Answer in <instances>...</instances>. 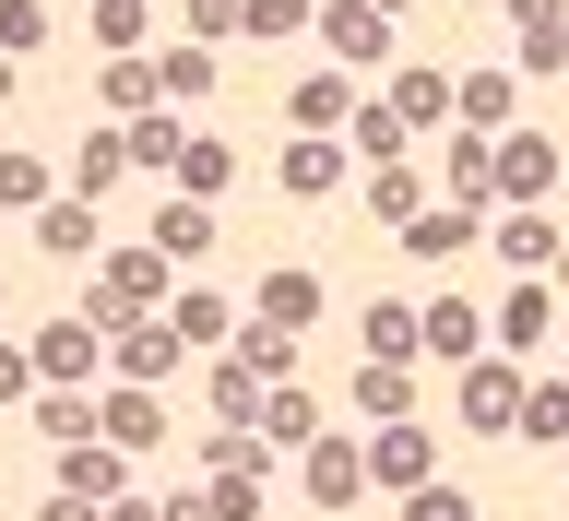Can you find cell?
I'll return each mask as SVG.
<instances>
[{"instance_id":"obj_48","label":"cell","mask_w":569,"mask_h":521,"mask_svg":"<svg viewBox=\"0 0 569 521\" xmlns=\"http://www.w3.org/2000/svg\"><path fill=\"white\" fill-rule=\"evenodd\" d=\"M36 521H96V498H48V510H36Z\"/></svg>"},{"instance_id":"obj_41","label":"cell","mask_w":569,"mask_h":521,"mask_svg":"<svg viewBox=\"0 0 569 521\" xmlns=\"http://www.w3.org/2000/svg\"><path fill=\"white\" fill-rule=\"evenodd\" d=\"M36 36H48V12L36 0H0V60H36Z\"/></svg>"},{"instance_id":"obj_36","label":"cell","mask_w":569,"mask_h":521,"mask_svg":"<svg viewBox=\"0 0 569 521\" xmlns=\"http://www.w3.org/2000/svg\"><path fill=\"white\" fill-rule=\"evenodd\" d=\"M36 427L71 451V439H96V403H83V391H48V403H36Z\"/></svg>"},{"instance_id":"obj_31","label":"cell","mask_w":569,"mask_h":521,"mask_svg":"<svg viewBox=\"0 0 569 521\" xmlns=\"http://www.w3.org/2000/svg\"><path fill=\"white\" fill-rule=\"evenodd\" d=\"M332 119H356L345 71H309V83H297V131H332Z\"/></svg>"},{"instance_id":"obj_11","label":"cell","mask_w":569,"mask_h":521,"mask_svg":"<svg viewBox=\"0 0 569 521\" xmlns=\"http://www.w3.org/2000/svg\"><path fill=\"white\" fill-rule=\"evenodd\" d=\"M96 439H107V451H154V439H167V415H154V391H131V380H119V391L96 403Z\"/></svg>"},{"instance_id":"obj_25","label":"cell","mask_w":569,"mask_h":521,"mask_svg":"<svg viewBox=\"0 0 569 521\" xmlns=\"http://www.w3.org/2000/svg\"><path fill=\"white\" fill-rule=\"evenodd\" d=\"M36 249H48V261H83V249H96V202H48L36 213Z\"/></svg>"},{"instance_id":"obj_34","label":"cell","mask_w":569,"mask_h":521,"mask_svg":"<svg viewBox=\"0 0 569 521\" xmlns=\"http://www.w3.org/2000/svg\"><path fill=\"white\" fill-rule=\"evenodd\" d=\"M368 355L403 368V355H416V309H391V297H380V309H368Z\"/></svg>"},{"instance_id":"obj_7","label":"cell","mask_w":569,"mask_h":521,"mask_svg":"<svg viewBox=\"0 0 569 521\" xmlns=\"http://www.w3.org/2000/svg\"><path fill=\"white\" fill-rule=\"evenodd\" d=\"M309 498L320 510H356L368 498V439H309Z\"/></svg>"},{"instance_id":"obj_50","label":"cell","mask_w":569,"mask_h":521,"mask_svg":"<svg viewBox=\"0 0 569 521\" xmlns=\"http://www.w3.org/2000/svg\"><path fill=\"white\" fill-rule=\"evenodd\" d=\"M546 284H558V297H569V238H558V261H546Z\"/></svg>"},{"instance_id":"obj_24","label":"cell","mask_w":569,"mask_h":521,"mask_svg":"<svg viewBox=\"0 0 569 521\" xmlns=\"http://www.w3.org/2000/svg\"><path fill=\"white\" fill-rule=\"evenodd\" d=\"M226 344H238V368H249L261 391H273V380H297V355H284L297 332H273V320H249V332H226Z\"/></svg>"},{"instance_id":"obj_19","label":"cell","mask_w":569,"mask_h":521,"mask_svg":"<svg viewBox=\"0 0 569 521\" xmlns=\"http://www.w3.org/2000/svg\"><path fill=\"white\" fill-rule=\"evenodd\" d=\"M119 178H131V131H83V154H71V190H83V202H107Z\"/></svg>"},{"instance_id":"obj_35","label":"cell","mask_w":569,"mask_h":521,"mask_svg":"<svg viewBox=\"0 0 569 521\" xmlns=\"http://www.w3.org/2000/svg\"><path fill=\"white\" fill-rule=\"evenodd\" d=\"M522 71L533 83H569V24H522Z\"/></svg>"},{"instance_id":"obj_33","label":"cell","mask_w":569,"mask_h":521,"mask_svg":"<svg viewBox=\"0 0 569 521\" xmlns=\"http://www.w3.org/2000/svg\"><path fill=\"white\" fill-rule=\"evenodd\" d=\"M96 96H107V107H131V119H142V107H167V96H154V60H107V71H96Z\"/></svg>"},{"instance_id":"obj_44","label":"cell","mask_w":569,"mask_h":521,"mask_svg":"<svg viewBox=\"0 0 569 521\" xmlns=\"http://www.w3.org/2000/svg\"><path fill=\"white\" fill-rule=\"evenodd\" d=\"M0 403H36V355L24 344H0Z\"/></svg>"},{"instance_id":"obj_6","label":"cell","mask_w":569,"mask_h":521,"mask_svg":"<svg viewBox=\"0 0 569 521\" xmlns=\"http://www.w3.org/2000/svg\"><path fill=\"white\" fill-rule=\"evenodd\" d=\"M178 355H190V344H178V332H167V309H154V320H131V332L107 344V368H119V380H131V391H154V380H167V368H178Z\"/></svg>"},{"instance_id":"obj_5","label":"cell","mask_w":569,"mask_h":521,"mask_svg":"<svg viewBox=\"0 0 569 521\" xmlns=\"http://www.w3.org/2000/svg\"><path fill=\"white\" fill-rule=\"evenodd\" d=\"M320 48H332L345 71L391 60V12H368V0H332V12H320Z\"/></svg>"},{"instance_id":"obj_30","label":"cell","mask_w":569,"mask_h":521,"mask_svg":"<svg viewBox=\"0 0 569 521\" xmlns=\"http://www.w3.org/2000/svg\"><path fill=\"white\" fill-rule=\"evenodd\" d=\"M178 142H190V119H178V107H142L131 119V167H178Z\"/></svg>"},{"instance_id":"obj_14","label":"cell","mask_w":569,"mask_h":521,"mask_svg":"<svg viewBox=\"0 0 569 521\" xmlns=\"http://www.w3.org/2000/svg\"><path fill=\"white\" fill-rule=\"evenodd\" d=\"M249 427H261L273 451H309V439H320V403H309V391H297V380H273V391H261V415H249Z\"/></svg>"},{"instance_id":"obj_22","label":"cell","mask_w":569,"mask_h":521,"mask_svg":"<svg viewBox=\"0 0 569 521\" xmlns=\"http://www.w3.org/2000/svg\"><path fill=\"white\" fill-rule=\"evenodd\" d=\"M178 190H190V202H213V190H226V178H238V154H226V142H213V131H190V142H178Z\"/></svg>"},{"instance_id":"obj_32","label":"cell","mask_w":569,"mask_h":521,"mask_svg":"<svg viewBox=\"0 0 569 521\" xmlns=\"http://www.w3.org/2000/svg\"><path fill=\"white\" fill-rule=\"evenodd\" d=\"M368 213H380V226H416V167H368Z\"/></svg>"},{"instance_id":"obj_28","label":"cell","mask_w":569,"mask_h":521,"mask_svg":"<svg viewBox=\"0 0 569 521\" xmlns=\"http://www.w3.org/2000/svg\"><path fill=\"white\" fill-rule=\"evenodd\" d=\"M403 142H416V131H403V119H391L380 96L356 107V167H403Z\"/></svg>"},{"instance_id":"obj_53","label":"cell","mask_w":569,"mask_h":521,"mask_svg":"<svg viewBox=\"0 0 569 521\" xmlns=\"http://www.w3.org/2000/svg\"><path fill=\"white\" fill-rule=\"evenodd\" d=\"M558 462H569V451H558Z\"/></svg>"},{"instance_id":"obj_13","label":"cell","mask_w":569,"mask_h":521,"mask_svg":"<svg viewBox=\"0 0 569 521\" xmlns=\"http://www.w3.org/2000/svg\"><path fill=\"white\" fill-rule=\"evenodd\" d=\"M416 355H487V320L462 309V297H427L416 309Z\"/></svg>"},{"instance_id":"obj_18","label":"cell","mask_w":569,"mask_h":521,"mask_svg":"<svg viewBox=\"0 0 569 521\" xmlns=\"http://www.w3.org/2000/svg\"><path fill=\"white\" fill-rule=\"evenodd\" d=\"M451 119L462 131H510V71H451Z\"/></svg>"},{"instance_id":"obj_3","label":"cell","mask_w":569,"mask_h":521,"mask_svg":"<svg viewBox=\"0 0 569 521\" xmlns=\"http://www.w3.org/2000/svg\"><path fill=\"white\" fill-rule=\"evenodd\" d=\"M487 332H498V344H510V355H533V344H546V332H558V284H546V273H522V284H510V297H498V320H487Z\"/></svg>"},{"instance_id":"obj_49","label":"cell","mask_w":569,"mask_h":521,"mask_svg":"<svg viewBox=\"0 0 569 521\" xmlns=\"http://www.w3.org/2000/svg\"><path fill=\"white\" fill-rule=\"evenodd\" d=\"M96 521H167V510H142V498H107V510Z\"/></svg>"},{"instance_id":"obj_42","label":"cell","mask_w":569,"mask_h":521,"mask_svg":"<svg viewBox=\"0 0 569 521\" xmlns=\"http://www.w3.org/2000/svg\"><path fill=\"white\" fill-rule=\"evenodd\" d=\"M202 498H213V521H261V474H213Z\"/></svg>"},{"instance_id":"obj_1","label":"cell","mask_w":569,"mask_h":521,"mask_svg":"<svg viewBox=\"0 0 569 521\" xmlns=\"http://www.w3.org/2000/svg\"><path fill=\"white\" fill-rule=\"evenodd\" d=\"M167 297H178V284H167V249H119V261L96 273V297H83L71 320H83L96 344H119V332H131V320H154Z\"/></svg>"},{"instance_id":"obj_43","label":"cell","mask_w":569,"mask_h":521,"mask_svg":"<svg viewBox=\"0 0 569 521\" xmlns=\"http://www.w3.org/2000/svg\"><path fill=\"white\" fill-rule=\"evenodd\" d=\"M403 521H475V498H451L439 474H427V487H403Z\"/></svg>"},{"instance_id":"obj_46","label":"cell","mask_w":569,"mask_h":521,"mask_svg":"<svg viewBox=\"0 0 569 521\" xmlns=\"http://www.w3.org/2000/svg\"><path fill=\"white\" fill-rule=\"evenodd\" d=\"M510 24H569V0H498Z\"/></svg>"},{"instance_id":"obj_47","label":"cell","mask_w":569,"mask_h":521,"mask_svg":"<svg viewBox=\"0 0 569 521\" xmlns=\"http://www.w3.org/2000/svg\"><path fill=\"white\" fill-rule=\"evenodd\" d=\"M167 521H213V498H202V487H178V498H167Z\"/></svg>"},{"instance_id":"obj_40","label":"cell","mask_w":569,"mask_h":521,"mask_svg":"<svg viewBox=\"0 0 569 521\" xmlns=\"http://www.w3.org/2000/svg\"><path fill=\"white\" fill-rule=\"evenodd\" d=\"M238 36H309V0H238Z\"/></svg>"},{"instance_id":"obj_16","label":"cell","mask_w":569,"mask_h":521,"mask_svg":"<svg viewBox=\"0 0 569 521\" xmlns=\"http://www.w3.org/2000/svg\"><path fill=\"white\" fill-rule=\"evenodd\" d=\"M391 119H403V131H439V119H451V71H391Z\"/></svg>"},{"instance_id":"obj_37","label":"cell","mask_w":569,"mask_h":521,"mask_svg":"<svg viewBox=\"0 0 569 521\" xmlns=\"http://www.w3.org/2000/svg\"><path fill=\"white\" fill-rule=\"evenodd\" d=\"M213 415H226V427H249V415H261V380H249L238 355H226V368H213Z\"/></svg>"},{"instance_id":"obj_17","label":"cell","mask_w":569,"mask_h":521,"mask_svg":"<svg viewBox=\"0 0 569 521\" xmlns=\"http://www.w3.org/2000/svg\"><path fill=\"white\" fill-rule=\"evenodd\" d=\"M487 238H498L510 273H546V261H558V226H546V213H487Z\"/></svg>"},{"instance_id":"obj_15","label":"cell","mask_w":569,"mask_h":521,"mask_svg":"<svg viewBox=\"0 0 569 521\" xmlns=\"http://www.w3.org/2000/svg\"><path fill=\"white\" fill-rule=\"evenodd\" d=\"M261 320H273V332H309V320H320V273H309V261L261 273Z\"/></svg>"},{"instance_id":"obj_45","label":"cell","mask_w":569,"mask_h":521,"mask_svg":"<svg viewBox=\"0 0 569 521\" xmlns=\"http://www.w3.org/2000/svg\"><path fill=\"white\" fill-rule=\"evenodd\" d=\"M190 36H202V48H213V36H238V0H190Z\"/></svg>"},{"instance_id":"obj_8","label":"cell","mask_w":569,"mask_h":521,"mask_svg":"<svg viewBox=\"0 0 569 521\" xmlns=\"http://www.w3.org/2000/svg\"><path fill=\"white\" fill-rule=\"evenodd\" d=\"M462 415L510 427V415H522V368H510V355H462Z\"/></svg>"},{"instance_id":"obj_23","label":"cell","mask_w":569,"mask_h":521,"mask_svg":"<svg viewBox=\"0 0 569 521\" xmlns=\"http://www.w3.org/2000/svg\"><path fill=\"white\" fill-rule=\"evenodd\" d=\"M475 226H487V213H416V226H403V249H416V261H462V249H475Z\"/></svg>"},{"instance_id":"obj_39","label":"cell","mask_w":569,"mask_h":521,"mask_svg":"<svg viewBox=\"0 0 569 521\" xmlns=\"http://www.w3.org/2000/svg\"><path fill=\"white\" fill-rule=\"evenodd\" d=\"M0 202H12V213H48V167H36V154H0Z\"/></svg>"},{"instance_id":"obj_27","label":"cell","mask_w":569,"mask_h":521,"mask_svg":"<svg viewBox=\"0 0 569 521\" xmlns=\"http://www.w3.org/2000/svg\"><path fill=\"white\" fill-rule=\"evenodd\" d=\"M356 403H368V415H416V368H380V355H368V368H356Z\"/></svg>"},{"instance_id":"obj_29","label":"cell","mask_w":569,"mask_h":521,"mask_svg":"<svg viewBox=\"0 0 569 521\" xmlns=\"http://www.w3.org/2000/svg\"><path fill=\"white\" fill-rule=\"evenodd\" d=\"M167 332H178V344H226L238 320H226V297H202V284H190V297H167Z\"/></svg>"},{"instance_id":"obj_38","label":"cell","mask_w":569,"mask_h":521,"mask_svg":"<svg viewBox=\"0 0 569 521\" xmlns=\"http://www.w3.org/2000/svg\"><path fill=\"white\" fill-rule=\"evenodd\" d=\"M96 48L131 60V48H142V0H96Z\"/></svg>"},{"instance_id":"obj_52","label":"cell","mask_w":569,"mask_h":521,"mask_svg":"<svg viewBox=\"0 0 569 521\" xmlns=\"http://www.w3.org/2000/svg\"><path fill=\"white\" fill-rule=\"evenodd\" d=\"M12 83H24V71H0V96H12Z\"/></svg>"},{"instance_id":"obj_12","label":"cell","mask_w":569,"mask_h":521,"mask_svg":"<svg viewBox=\"0 0 569 521\" xmlns=\"http://www.w3.org/2000/svg\"><path fill=\"white\" fill-rule=\"evenodd\" d=\"M213 83H226V71H213V48H202V36H178L167 60H154V96H167V107H178V119H190V107H202V96H213Z\"/></svg>"},{"instance_id":"obj_21","label":"cell","mask_w":569,"mask_h":521,"mask_svg":"<svg viewBox=\"0 0 569 521\" xmlns=\"http://www.w3.org/2000/svg\"><path fill=\"white\" fill-rule=\"evenodd\" d=\"M60 498H96L107 510V498H119V451H107V439H71L60 451Z\"/></svg>"},{"instance_id":"obj_51","label":"cell","mask_w":569,"mask_h":521,"mask_svg":"<svg viewBox=\"0 0 569 521\" xmlns=\"http://www.w3.org/2000/svg\"><path fill=\"white\" fill-rule=\"evenodd\" d=\"M368 12H391V24H403V12H416V0H368Z\"/></svg>"},{"instance_id":"obj_20","label":"cell","mask_w":569,"mask_h":521,"mask_svg":"<svg viewBox=\"0 0 569 521\" xmlns=\"http://www.w3.org/2000/svg\"><path fill=\"white\" fill-rule=\"evenodd\" d=\"M142 249H167V261H202V249H213V202H190V190H178V202L154 213V238H142Z\"/></svg>"},{"instance_id":"obj_2","label":"cell","mask_w":569,"mask_h":521,"mask_svg":"<svg viewBox=\"0 0 569 521\" xmlns=\"http://www.w3.org/2000/svg\"><path fill=\"white\" fill-rule=\"evenodd\" d=\"M558 178H569V154H558L546 131H498V142H487V190H498V213H533Z\"/></svg>"},{"instance_id":"obj_10","label":"cell","mask_w":569,"mask_h":521,"mask_svg":"<svg viewBox=\"0 0 569 521\" xmlns=\"http://www.w3.org/2000/svg\"><path fill=\"white\" fill-rule=\"evenodd\" d=\"M427 462H439V451H427V427H416V415H391L380 439H368V474H380L391 498H403V487H427Z\"/></svg>"},{"instance_id":"obj_9","label":"cell","mask_w":569,"mask_h":521,"mask_svg":"<svg viewBox=\"0 0 569 521\" xmlns=\"http://www.w3.org/2000/svg\"><path fill=\"white\" fill-rule=\"evenodd\" d=\"M345 167H356V154H345L332 131H297V142H284V190H297V202H332Z\"/></svg>"},{"instance_id":"obj_26","label":"cell","mask_w":569,"mask_h":521,"mask_svg":"<svg viewBox=\"0 0 569 521\" xmlns=\"http://www.w3.org/2000/svg\"><path fill=\"white\" fill-rule=\"evenodd\" d=\"M533 439V451H569V380H546V391H522V415H510Z\"/></svg>"},{"instance_id":"obj_4","label":"cell","mask_w":569,"mask_h":521,"mask_svg":"<svg viewBox=\"0 0 569 521\" xmlns=\"http://www.w3.org/2000/svg\"><path fill=\"white\" fill-rule=\"evenodd\" d=\"M36 380H60V391H83V380H96V368H107V344H96V332H83V320H48V332H36Z\"/></svg>"}]
</instances>
